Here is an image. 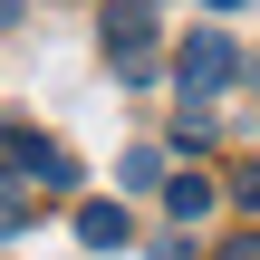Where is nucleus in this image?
I'll return each instance as SVG.
<instances>
[{"label": "nucleus", "instance_id": "nucleus-1", "mask_svg": "<svg viewBox=\"0 0 260 260\" xmlns=\"http://www.w3.org/2000/svg\"><path fill=\"white\" fill-rule=\"evenodd\" d=\"M106 58H116V77H154V10L145 0H125V10H106Z\"/></svg>", "mask_w": 260, "mask_h": 260}, {"label": "nucleus", "instance_id": "nucleus-2", "mask_svg": "<svg viewBox=\"0 0 260 260\" xmlns=\"http://www.w3.org/2000/svg\"><path fill=\"white\" fill-rule=\"evenodd\" d=\"M0 164H10L19 183H39V193H68V183H77V164H68L58 145H39L29 125H0Z\"/></svg>", "mask_w": 260, "mask_h": 260}, {"label": "nucleus", "instance_id": "nucleus-3", "mask_svg": "<svg viewBox=\"0 0 260 260\" xmlns=\"http://www.w3.org/2000/svg\"><path fill=\"white\" fill-rule=\"evenodd\" d=\"M222 77H232V39H222V29H193V39H183V58H174V87H183V106H203Z\"/></svg>", "mask_w": 260, "mask_h": 260}, {"label": "nucleus", "instance_id": "nucleus-4", "mask_svg": "<svg viewBox=\"0 0 260 260\" xmlns=\"http://www.w3.org/2000/svg\"><path fill=\"white\" fill-rule=\"evenodd\" d=\"M77 241H87V251H125V241H135L125 203H77Z\"/></svg>", "mask_w": 260, "mask_h": 260}, {"label": "nucleus", "instance_id": "nucleus-5", "mask_svg": "<svg viewBox=\"0 0 260 260\" xmlns=\"http://www.w3.org/2000/svg\"><path fill=\"white\" fill-rule=\"evenodd\" d=\"M212 203H222V193H212V174H174V183H164V212H174L183 232H193V222H212Z\"/></svg>", "mask_w": 260, "mask_h": 260}, {"label": "nucleus", "instance_id": "nucleus-6", "mask_svg": "<svg viewBox=\"0 0 260 260\" xmlns=\"http://www.w3.org/2000/svg\"><path fill=\"white\" fill-rule=\"evenodd\" d=\"M19 222H29V183H0V241H10Z\"/></svg>", "mask_w": 260, "mask_h": 260}, {"label": "nucleus", "instance_id": "nucleus-7", "mask_svg": "<svg viewBox=\"0 0 260 260\" xmlns=\"http://www.w3.org/2000/svg\"><path fill=\"white\" fill-rule=\"evenodd\" d=\"M232 203H241V212H260V164H241V174H232Z\"/></svg>", "mask_w": 260, "mask_h": 260}, {"label": "nucleus", "instance_id": "nucleus-8", "mask_svg": "<svg viewBox=\"0 0 260 260\" xmlns=\"http://www.w3.org/2000/svg\"><path fill=\"white\" fill-rule=\"evenodd\" d=\"M222 260H260V232H241V241H232V251H222Z\"/></svg>", "mask_w": 260, "mask_h": 260}, {"label": "nucleus", "instance_id": "nucleus-9", "mask_svg": "<svg viewBox=\"0 0 260 260\" xmlns=\"http://www.w3.org/2000/svg\"><path fill=\"white\" fill-rule=\"evenodd\" d=\"M203 10H251V0H203Z\"/></svg>", "mask_w": 260, "mask_h": 260}]
</instances>
